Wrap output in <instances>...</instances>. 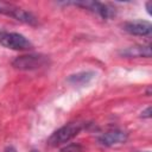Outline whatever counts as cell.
Listing matches in <instances>:
<instances>
[{
	"label": "cell",
	"instance_id": "cell-10",
	"mask_svg": "<svg viewBox=\"0 0 152 152\" xmlns=\"http://www.w3.org/2000/svg\"><path fill=\"white\" fill-rule=\"evenodd\" d=\"M141 116L142 118H150L151 116V107H147L144 112H141Z\"/></svg>",
	"mask_w": 152,
	"mask_h": 152
},
{
	"label": "cell",
	"instance_id": "cell-8",
	"mask_svg": "<svg viewBox=\"0 0 152 152\" xmlns=\"http://www.w3.org/2000/svg\"><path fill=\"white\" fill-rule=\"evenodd\" d=\"M120 53L125 57H146V58H150L151 57V48L145 46V45H135V46H131V48L122 50Z\"/></svg>",
	"mask_w": 152,
	"mask_h": 152
},
{
	"label": "cell",
	"instance_id": "cell-1",
	"mask_svg": "<svg viewBox=\"0 0 152 152\" xmlns=\"http://www.w3.org/2000/svg\"><path fill=\"white\" fill-rule=\"evenodd\" d=\"M84 127V122H70L63 127H61L59 129H57L55 133H52V135L49 138L48 144L50 146H59L63 145L65 142H68L69 140H71L74 137H76L82 128Z\"/></svg>",
	"mask_w": 152,
	"mask_h": 152
},
{
	"label": "cell",
	"instance_id": "cell-7",
	"mask_svg": "<svg viewBox=\"0 0 152 152\" xmlns=\"http://www.w3.org/2000/svg\"><path fill=\"white\" fill-rule=\"evenodd\" d=\"M99 140L104 146H114V145L124 144L127 140V133L120 129H113L103 133L99 138Z\"/></svg>",
	"mask_w": 152,
	"mask_h": 152
},
{
	"label": "cell",
	"instance_id": "cell-3",
	"mask_svg": "<svg viewBox=\"0 0 152 152\" xmlns=\"http://www.w3.org/2000/svg\"><path fill=\"white\" fill-rule=\"evenodd\" d=\"M49 58L44 55H24L13 61V66L19 70H34L48 64Z\"/></svg>",
	"mask_w": 152,
	"mask_h": 152
},
{
	"label": "cell",
	"instance_id": "cell-11",
	"mask_svg": "<svg viewBox=\"0 0 152 152\" xmlns=\"http://www.w3.org/2000/svg\"><path fill=\"white\" fill-rule=\"evenodd\" d=\"M151 6H152V1H148L147 4H146V8H147V12L151 14Z\"/></svg>",
	"mask_w": 152,
	"mask_h": 152
},
{
	"label": "cell",
	"instance_id": "cell-6",
	"mask_svg": "<svg viewBox=\"0 0 152 152\" xmlns=\"http://www.w3.org/2000/svg\"><path fill=\"white\" fill-rule=\"evenodd\" d=\"M124 30L129 34L134 36H147L152 31V25L146 20H133L127 21L124 25Z\"/></svg>",
	"mask_w": 152,
	"mask_h": 152
},
{
	"label": "cell",
	"instance_id": "cell-9",
	"mask_svg": "<svg viewBox=\"0 0 152 152\" xmlns=\"http://www.w3.org/2000/svg\"><path fill=\"white\" fill-rule=\"evenodd\" d=\"M94 77V72H90V71H83V72H78V74H75V75H71L68 81L75 86H84L87 84L91 78Z\"/></svg>",
	"mask_w": 152,
	"mask_h": 152
},
{
	"label": "cell",
	"instance_id": "cell-2",
	"mask_svg": "<svg viewBox=\"0 0 152 152\" xmlns=\"http://www.w3.org/2000/svg\"><path fill=\"white\" fill-rule=\"evenodd\" d=\"M0 44L12 50H30L33 48L25 36L17 32H0Z\"/></svg>",
	"mask_w": 152,
	"mask_h": 152
},
{
	"label": "cell",
	"instance_id": "cell-12",
	"mask_svg": "<svg viewBox=\"0 0 152 152\" xmlns=\"http://www.w3.org/2000/svg\"><path fill=\"white\" fill-rule=\"evenodd\" d=\"M6 152H17V151H15L13 147H8V148L6 150Z\"/></svg>",
	"mask_w": 152,
	"mask_h": 152
},
{
	"label": "cell",
	"instance_id": "cell-13",
	"mask_svg": "<svg viewBox=\"0 0 152 152\" xmlns=\"http://www.w3.org/2000/svg\"><path fill=\"white\" fill-rule=\"evenodd\" d=\"M32 152H39V151H36V150H33V151H32Z\"/></svg>",
	"mask_w": 152,
	"mask_h": 152
},
{
	"label": "cell",
	"instance_id": "cell-5",
	"mask_svg": "<svg viewBox=\"0 0 152 152\" xmlns=\"http://www.w3.org/2000/svg\"><path fill=\"white\" fill-rule=\"evenodd\" d=\"M68 4H71V5H75V6H80L82 8H86V10H89L90 12L93 13H96L97 15L102 17V18H109L110 14H112V11L102 2H99V1H71V2H68Z\"/></svg>",
	"mask_w": 152,
	"mask_h": 152
},
{
	"label": "cell",
	"instance_id": "cell-4",
	"mask_svg": "<svg viewBox=\"0 0 152 152\" xmlns=\"http://www.w3.org/2000/svg\"><path fill=\"white\" fill-rule=\"evenodd\" d=\"M0 13L5 14L7 17H12L15 20H19L21 23L25 24H30V25H36L37 20L33 17L32 13L15 6L12 4H7V2H0Z\"/></svg>",
	"mask_w": 152,
	"mask_h": 152
}]
</instances>
